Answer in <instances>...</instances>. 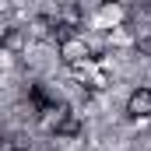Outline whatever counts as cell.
I'll use <instances>...</instances> for the list:
<instances>
[{
    "mask_svg": "<svg viewBox=\"0 0 151 151\" xmlns=\"http://www.w3.org/2000/svg\"><path fill=\"white\" fill-rule=\"evenodd\" d=\"M60 60L67 63V67H88V63H95L99 56L91 53V46L84 42V35H70L67 42H60Z\"/></svg>",
    "mask_w": 151,
    "mask_h": 151,
    "instance_id": "1",
    "label": "cell"
},
{
    "mask_svg": "<svg viewBox=\"0 0 151 151\" xmlns=\"http://www.w3.org/2000/svg\"><path fill=\"white\" fill-rule=\"evenodd\" d=\"M28 32H32V35H35V39H42V35H49V32H53V18H49V14H39L35 21L28 25Z\"/></svg>",
    "mask_w": 151,
    "mask_h": 151,
    "instance_id": "5",
    "label": "cell"
},
{
    "mask_svg": "<svg viewBox=\"0 0 151 151\" xmlns=\"http://www.w3.org/2000/svg\"><path fill=\"white\" fill-rule=\"evenodd\" d=\"M7 35H11V28H7V25H0V46L7 42Z\"/></svg>",
    "mask_w": 151,
    "mask_h": 151,
    "instance_id": "7",
    "label": "cell"
},
{
    "mask_svg": "<svg viewBox=\"0 0 151 151\" xmlns=\"http://www.w3.org/2000/svg\"><path fill=\"white\" fill-rule=\"evenodd\" d=\"M70 106L67 102H49L46 109H39V123H42V130H49V134H60L63 130V123L70 119Z\"/></svg>",
    "mask_w": 151,
    "mask_h": 151,
    "instance_id": "2",
    "label": "cell"
},
{
    "mask_svg": "<svg viewBox=\"0 0 151 151\" xmlns=\"http://www.w3.org/2000/svg\"><path fill=\"white\" fill-rule=\"evenodd\" d=\"M0 151H14L11 148V137H4V134H0Z\"/></svg>",
    "mask_w": 151,
    "mask_h": 151,
    "instance_id": "6",
    "label": "cell"
},
{
    "mask_svg": "<svg viewBox=\"0 0 151 151\" xmlns=\"http://www.w3.org/2000/svg\"><path fill=\"white\" fill-rule=\"evenodd\" d=\"M99 18H102L106 25L119 28V25H127V7H119V4H102V7H99Z\"/></svg>",
    "mask_w": 151,
    "mask_h": 151,
    "instance_id": "4",
    "label": "cell"
},
{
    "mask_svg": "<svg viewBox=\"0 0 151 151\" xmlns=\"http://www.w3.org/2000/svg\"><path fill=\"white\" fill-rule=\"evenodd\" d=\"M127 116L130 119H148L151 116V88H137L127 99Z\"/></svg>",
    "mask_w": 151,
    "mask_h": 151,
    "instance_id": "3",
    "label": "cell"
}]
</instances>
